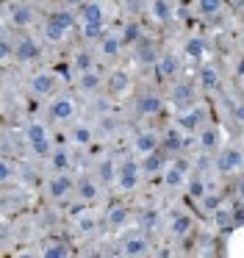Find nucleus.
Returning <instances> with one entry per match:
<instances>
[{
	"mask_svg": "<svg viewBox=\"0 0 244 258\" xmlns=\"http://www.w3.org/2000/svg\"><path fill=\"white\" fill-rule=\"evenodd\" d=\"M81 23H105V12L97 0H89L81 6Z\"/></svg>",
	"mask_w": 244,
	"mask_h": 258,
	"instance_id": "nucleus-26",
	"label": "nucleus"
},
{
	"mask_svg": "<svg viewBox=\"0 0 244 258\" xmlns=\"http://www.w3.org/2000/svg\"><path fill=\"white\" fill-rule=\"evenodd\" d=\"M31 23H33L31 6H20V3H17V6L11 9V25H14V28H28Z\"/></svg>",
	"mask_w": 244,
	"mask_h": 258,
	"instance_id": "nucleus-29",
	"label": "nucleus"
},
{
	"mask_svg": "<svg viewBox=\"0 0 244 258\" xmlns=\"http://www.w3.org/2000/svg\"><path fill=\"white\" fill-rule=\"evenodd\" d=\"M78 89H81L83 95H94V92H100L103 89V78H100V73H94V70L78 73Z\"/></svg>",
	"mask_w": 244,
	"mask_h": 258,
	"instance_id": "nucleus-18",
	"label": "nucleus"
},
{
	"mask_svg": "<svg viewBox=\"0 0 244 258\" xmlns=\"http://www.w3.org/2000/svg\"><path fill=\"white\" fill-rule=\"evenodd\" d=\"M192 228H194V219H192V214H186V211H177L175 217L169 219V233L175 236V239L189 236V233H192Z\"/></svg>",
	"mask_w": 244,
	"mask_h": 258,
	"instance_id": "nucleus-16",
	"label": "nucleus"
},
{
	"mask_svg": "<svg viewBox=\"0 0 244 258\" xmlns=\"http://www.w3.org/2000/svg\"><path fill=\"white\" fill-rule=\"evenodd\" d=\"M39 56H42V47H39L36 39H31V36H20V39L14 42V58L20 64H31V61H36Z\"/></svg>",
	"mask_w": 244,
	"mask_h": 258,
	"instance_id": "nucleus-9",
	"label": "nucleus"
},
{
	"mask_svg": "<svg viewBox=\"0 0 244 258\" xmlns=\"http://www.w3.org/2000/svg\"><path fill=\"white\" fill-rule=\"evenodd\" d=\"M83 28H81V34H83V39H100V36L105 34V25L103 23H81Z\"/></svg>",
	"mask_w": 244,
	"mask_h": 258,
	"instance_id": "nucleus-36",
	"label": "nucleus"
},
{
	"mask_svg": "<svg viewBox=\"0 0 244 258\" xmlns=\"http://www.w3.org/2000/svg\"><path fill=\"white\" fill-rule=\"evenodd\" d=\"M75 183L78 180L72 178L70 172H55L53 178L47 180V195L53 197V200H64V197H70L72 191H75Z\"/></svg>",
	"mask_w": 244,
	"mask_h": 258,
	"instance_id": "nucleus-8",
	"label": "nucleus"
},
{
	"mask_svg": "<svg viewBox=\"0 0 244 258\" xmlns=\"http://www.w3.org/2000/svg\"><path fill=\"white\" fill-rule=\"evenodd\" d=\"M161 147V136L155 134V131H142V134H136V139H133V150L139 153V156H147V153L158 150Z\"/></svg>",
	"mask_w": 244,
	"mask_h": 258,
	"instance_id": "nucleus-13",
	"label": "nucleus"
},
{
	"mask_svg": "<svg viewBox=\"0 0 244 258\" xmlns=\"http://www.w3.org/2000/svg\"><path fill=\"white\" fill-rule=\"evenodd\" d=\"M131 89V75L122 73V70H116V73L108 75V95H125V92Z\"/></svg>",
	"mask_w": 244,
	"mask_h": 258,
	"instance_id": "nucleus-24",
	"label": "nucleus"
},
{
	"mask_svg": "<svg viewBox=\"0 0 244 258\" xmlns=\"http://www.w3.org/2000/svg\"><path fill=\"white\" fill-rule=\"evenodd\" d=\"M241 47H244V34H241Z\"/></svg>",
	"mask_w": 244,
	"mask_h": 258,
	"instance_id": "nucleus-49",
	"label": "nucleus"
},
{
	"mask_svg": "<svg viewBox=\"0 0 244 258\" xmlns=\"http://www.w3.org/2000/svg\"><path fill=\"white\" fill-rule=\"evenodd\" d=\"M61 3H64V9H81L86 0H61Z\"/></svg>",
	"mask_w": 244,
	"mask_h": 258,
	"instance_id": "nucleus-46",
	"label": "nucleus"
},
{
	"mask_svg": "<svg viewBox=\"0 0 244 258\" xmlns=\"http://www.w3.org/2000/svg\"><path fill=\"white\" fill-rule=\"evenodd\" d=\"M203 122H205V108H200L197 103L192 108H186V111H180V117H177V125L186 131H200Z\"/></svg>",
	"mask_w": 244,
	"mask_h": 258,
	"instance_id": "nucleus-11",
	"label": "nucleus"
},
{
	"mask_svg": "<svg viewBox=\"0 0 244 258\" xmlns=\"http://www.w3.org/2000/svg\"><path fill=\"white\" fill-rule=\"evenodd\" d=\"M139 172H142V161H128L119 164V175H116V189L119 191H133L139 186Z\"/></svg>",
	"mask_w": 244,
	"mask_h": 258,
	"instance_id": "nucleus-6",
	"label": "nucleus"
},
{
	"mask_svg": "<svg viewBox=\"0 0 244 258\" xmlns=\"http://www.w3.org/2000/svg\"><path fill=\"white\" fill-rule=\"evenodd\" d=\"M238 197H241V200H244V183L238 186Z\"/></svg>",
	"mask_w": 244,
	"mask_h": 258,
	"instance_id": "nucleus-48",
	"label": "nucleus"
},
{
	"mask_svg": "<svg viewBox=\"0 0 244 258\" xmlns=\"http://www.w3.org/2000/svg\"><path fill=\"white\" fill-rule=\"evenodd\" d=\"M238 3H244V0H238Z\"/></svg>",
	"mask_w": 244,
	"mask_h": 258,
	"instance_id": "nucleus-51",
	"label": "nucleus"
},
{
	"mask_svg": "<svg viewBox=\"0 0 244 258\" xmlns=\"http://www.w3.org/2000/svg\"><path fill=\"white\" fill-rule=\"evenodd\" d=\"M78 230H81V233H92L94 230V217H81L78 219Z\"/></svg>",
	"mask_w": 244,
	"mask_h": 258,
	"instance_id": "nucleus-43",
	"label": "nucleus"
},
{
	"mask_svg": "<svg viewBox=\"0 0 244 258\" xmlns=\"http://www.w3.org/2000/svg\"><path fill=\"white\" fill-rule=\"evenodd\" d=\"M150 250V241L144 236H131V239L122 241V255H131V258H139V255H147Z\"/></svg>",
	"mask_w": 244,
	"mask_h": 258,
	"instance_id": "nucleus-19",
	"label": "nucleus"
},
{
	"mask_svg": "<svg viewBox=\"0 0 244 258\" xmlns=\"http://www.w3.org/2000/svg\"><path fill=\"white\" fill-rule=\"evenodd\" d=\"M25 142H28V147H31V153H33V156H39V158H47L50 150H53V139H50L47 125L36 122V119H33V122H28Z\"/></svg>",
	"mask_w": 244,
	"mask_h": 258,
	"instance_id": "nucleus-2",
	"label": "nucleus"
},
{
	"mask_svg": "<svg viewBox=\"0 0 244 258\" xmlns=\"http://www.w3.org/2000/svg\"><path fill=\"white\" fill-rule=\"evenodd\" d=\"M183 145H186V142H183V134H180V131H175V128H169L164 136H161V150H164L166 156H175V153H180Z\"/></svg>",
	"mask_w": 244,
	"mask_h": 258,
	"instance_id": "nucleus-21",
	"label": "nucleus"
},
{
	"mask_svg": "<svg viewBox=\"0 0 244 258\" xmlns=\"http://www.w3.org/2000/svg\"><path fill=\"white\" fill-rule=\"evenodd\" d=\"M128 219H131V211H128L125 206H108V211H105V222H108V228H125Z\"/></svg>",
	"mask_w": 244,
	"mask_h": 258,
	"instance_id": "nucleus-25",
	"label": "nucleus"
},
{
	"mask_svg": "<svg viewBox=\"0 0 244 258\" xmlns=\"http://www.w3.org/2000/svg\"><path fill=\"white\" fill-rule=\"evenodd\" d=\"M169 100L177 111H186V108H192L194 103H197V89H194V84H189V81H177L169 92Z\"/></svg>",
	"mask_w": 244,
	"mask_h": 258,
	"instance_id": "nucleus-3",
	"label": "nucleus"
},
{
	"mask_svg": "<svg viewBox=\"0 0 244 258\" xmlns=\"http://www.w3.org/2000/svg\"><path fill=\"white\" fill-rule=\"evenodd\" d=\"M42 255H44V258H67V255H70V247L61 244V241H55V244H47V247H44Z\"/></svg>",
	"mask_w": 244,
	"mask_h": 258,
	"instance_id": "nucleus-37",
	"label": "nucleus"
},
{
	"mask_svg": "<svg viewBox=\"0 0 244 258\" xmlns=\"http://www.w3.org/2000/svg\"><path fill=\"white\" fill-rule=\"evenodd\" d=\"M161 97L155 95V92H142L139 95V100H136V111L142 114V117H155V114L161 111Z\"/></svg>",
	"mask_w": 244,
	"mask_h": 258,
	"instance_id": "nucleus-14",
	"label": "nucleus"
},
{
	"mask_svg": "<svg viewBox=\"0 0 244 258\" xmlns=\"http://www.w3.org/2000/svg\"><path fill=\"white\" fill-rule=\"evenodd\" d=\"M142 225L150 230V228L155 225V214H153V211H144V214H142Z\"/></svg>",
	"mask_w": 244,
	"mask_h": 258,
	"instance_id": "nucleus-45",
	"label": "nucleus"
},
{
	"mask_svg": "<svg viewBox=\"0 0 244 258\" xmlns=\"http://www.w3.org/2000/svg\"><path fill=\"white\" fill-rule=\"evenodd\" d=\"M214 222H216V228H219V230H230L233 228V211L227 206H219L214 211Z\"/></svg>",
	"mask_w": 244,
	"mask_h": 258,
	"instance_id": "nucleus-33",
	"label": "nucleus"
},
{
	"mask_svg": "<svg viewBox=\"0 0 244 258\" xmlns=\"http://www.w3.org/2000/svg\"><path fill=\"white\" fill-rule=\"evenodd\" d=\"M236 119H238V122H244V106H236Z\"/></svg>",
	"mask_w": 244,
	"mask_h": 258,
	"instance_id": "nucleus-47",
	"label": "nucleus"
},
{
	"mask_svg": "<svg viewBox=\"0 0 244 258\" xmlns=\"http://www.w3.org/2000/svg\"><path fill=\"white\" fill-rule=\"evenodd\" d=\"M241 139H244V136H241Z\"/></svg>",
	"mask_w": 244,
	"mask_h": 258,
	"instance_id": "nucleus-52",
	"label": "nucleus"
},
{
	"mask_svg": "<svg viewBox=\"0 0 244 258\" xmlns=\"http://www.w3.org/2000/svg\"><path fill=\"white\" fill-rule=\"evenodd\" d=\"M186 191H189V197H194V200H203V197L208 195V186H205L203 178H192V180H186Z\"/></svg>",
	"mask_w": 244,
	"mask_h": 258,
	"instance_id": "nucleus-35",
	"label": "nucleus"
},
{
	"mask_svg": "<svg viewBox=\"0 0 244 258\" xmlns=\"http://www.w3.org/2000/svg\"><path fill=\"white\" fill-rule=\"evenodd\" d=\"M200 203H203V208H205V211H211V214H214L216 208L222 206V200H219V197H216V195H205V197H203V200H200Z\"/></svg>",
	"mask_w": 244,
	"mask_h": 258,
	"instance_id": "nucleus-42",
	"label": "nucleus"
},
{
	"mask_svg": "<svg viewBox=\"0 0 244 258\" xmlns=\"http://www.w3.org/2000/svg\"><path fill=\"white\" fill-rule=\"evenodd\" d=\"M197 142H200V147H203V150H216V147H219V142H222V131H216V128H200L197 131Z\"/></svg>",
	"mask_w": 244,
	"mask_h": 258,
	"instance_id": "nucleus-27",
	"label": "nucleus"
},
{
	"mask_svg": "<svg viewBox=\"0 0 244 258\" xmlns=\"http://www.w3.org/2000/svg\"><path fill=\"white\" fill-rule=\"evenodd\" d=\"M122 45H125L122 34H114V31H105V34L97 39V50H100L103 58H116L119 50H122Z\"/></svg>",
	"mask_w": 244,
	"mask_h": 258,
	"instance_id": "nucleus-10",
	"label": "nucleus"
},
{
	"mask_svg": "<svg viewBox=\"0 0 244 258\" xmlns=\"http://www.w3.org/2000/svg\"><path fill=\"white\" fill-rule=\"evenodd\" d=\"M75 195L81 197L83 203H94L100 197V186H97V178H78V183H75Z\"/></svg>",
	"mask_w": 244,
	"mask_h": 258,
	"instance_id": "nucleus-17",
	"label": "nucleus"
},
{
	"mask_svg": "<svg viewBox=\"0 0 244 258\" xmlns=\"http://www.w3.org/2000/svg\"><path fill=\"white\" fill-rule=\"evenodd\" d=\"M164 186H166V189H183V186H186V167H183L180 161H177V164H166Z\"/></svg>",
	"mask_w": 244,
	"mask_h": 258,
	"instance_id": "nucleus-15",
	"label": "nucleus"
},
{
	"mask_svg": "<svg viewBox=\"0 0 244 258\" xmlns=\"http://www.w3.org/2000/svg\"><path fill=\"white\" fill-rule=\"evenodd\" d=\"M155 70H158L161 78H175L177 70H180V61H177L175 53H161V58L155 61Z\"/></svg>",
	"mask_w": 244,
	"mask_h": 258,
	"instance_id": "nucleus-23",
	"label": "nucleus"
},
{
	"mask_svg": "<svg viewBox=\"0 0 244 258\" xmlns=\"http://www.w3.org/2000/svg\"><path fill=\"white\" fill-rule=\"evenodd\" d=\"M122 39L131 42V45H136V42H142V28H139L136 23L125 25V31H122Z\"/></svg>",
	"mask_w": 244,
	"mask_h": 258,
	"instance_id": "nucleus-39",
	"label": "nucleus"
},
{
	"mask_svg": "<svg viewBox=\"0 0 244 258\" xmlns=\"http://www.w3.org/2000/svg\"><path fill=\"white\" fill-rule=\"evenodd\" d=\"M75 114H78V106H75V100H72L70 95L55 97V100L50 103V108H47V117L53 119V122H72Z\"/></svg>",
	"mask_w": 244,
	"mask_h": 258,
	"instance_id": "nucleus-4",
	"label": "nucleus"
},
{
	"mask_svg": "<svg viewBox=\"0 0 244 258\" xmlns=\"http://www.w3.org/2000/svg\"><path fill=\"white\" fill-rule=\"evenodd\" d=\"M205 53H208V42H205L203 36H189L186 45H183V56L192 58V61H200Z\"/></svg>",
	"mask_w": 244,
	"mask_h": 258,
	"instance_id": "nucleus-22",
	"label": "nucleus"
},
{
	"mask_svg": "<svg viewBox=\"0 0 244 258\" xmlns=\"http://www.w3.org/2000/svg\"><path fill=\"white\" fill-rule=\"evenodd\" d=\"M11 178H14V167H11V161L9 158H3L0 161V183H11Z\"/></svg>",
	"mask_w": 244,
	"mask_h": 258,
	"instance_id": "nucleus-40",
	"label": "nucleus"
},
{
	"mask_svg": "<svg viewBox=\"0 0 244 258\" xmlns=\"http://www.w3.org/2000/svg\"><path fill=\"white\" fill-rule=\"evenodd\" d=\"M200 86H203L205 92L222 89V75L216 73L214 67H203V70H200Z\"/></svg>",
	"mask_w": 244,
	"mask_h": 258,
	"instance_id": "nucleus-28",
	"label": "nucleus"
},
{
	"mask_svg": "<svg viewBox=\"0 0 244 258\" xmlns=\"http://www.w3.org/2000/svg\"><path fill=\"white\" fill-rule=\"evenodd\" d=\"M116 175H119V167H116L114 161H100V167H97V178L103 180V183H111V180H116Z\"/></svg>",
	"mask_w": 244,
	"mask_h": 258,
	"instance_id": "nucleus-32",
	"label": "nucleus"
},
{
	"mask_svg": "<svg viewBox=\"0 0 244 258\" xmlns=\"http://www.w3.org/2000/svg\"><path fill=\"white\" fill-rule=\"evenodd\" d=\"M55 86H58V78H55L50 70H39V73H33L31 81H28V89L36 97H50L55 92Z\"/></svg>",
	"mask_w": 244,
	"mask_h": 258,
	"instance_id": "nucleus-5",
	"label": "nucleus"
},
{
	"mask_svg": "<svg viewBox=\"0 0 244 258\" xmlns=\"http://www.w3.org/2000/svg\"><path fill=\"white\" fill-rule=\"evenodd\" d=\"M241 164H244V153L238 150V147H222L216 161H214V167H216V172L230 175V172H236V169H241Z\"/></svg>",
	"mask_w": 244,
	"mask_h": 258,
	"instance_id": "nucleus-7",
	"label": "nucleus"
},
{
	"mask_svg": "<svg viewBox=\"0 0 244 258\" xmlns=\"http://www.w3.org/2000/svg\"><path fill=\"white\" fill-rule=\"evenodd\" d=\"M75 70L78 73H86V70H92V56H89L86 50H81L75 56Z\"/></svg>",
	"mask_w": 244,
	"mask_h": 258,
	"instance_id": "nucleus-41",
	"label": "nucleus"
},
{
	"mask_svg": "<svg viewBox=\"0 0 244 258\" xmlns=\"http://www.w3.org/2000/svg\"><path fill=\"white\" fill-rule=\"evenodd\" d=\"M0 56H3V58L14 56V45H11L9 36H3V39H0Z\"/></svg>",
	"mask_w": 244,
	"mask_h": 258,
	"instance_id": "nucleus-44",
	"label": "nucleus"
},
{
	"mask_svg": "<svg viewBox=\"0 0 244 258\" xmlns=\"http://www.w3.org/2000/svg\"><path fill=\"white\" fill-rule=\"evenodd\" d=\"M72 25H75V17H72L67 9L64 12H53L42 25V36L50 42V45H58V42L67 39V34H70Z\"/></svg>",
	"mask_w": 244,
	"mask_h": 258,
	"instance_id": "nucleus-1",
	"label": "nucleus"
},
{
	"mask_svg": "<svg viewBox=\"0 0 244 258\" xmlns=\"http://www.w3.org/2000/svg\"><path fill=\"white\" fill-rule=\"evenodd\" d=\"M136 58H139V64H144V67H153V64L161 58V53L155 50V45L150 39H142V42H136Z\"/></svg>",
	"mask_w": 244,
	"mask_h": 258,
	"instance_id": "nucleus-20",
	"label": "nucleus"
},
{
	"mask_svg": "<svg viewBox=\"0 0 244 258\" xmlns=\"http://www.w3.org/2000/svg\"><path fill=\"white\" fill-rule=\"evenodd\" d=\"M241 172H244V164H241Z\"/></svg>",
	"mask_w": 244,
	"mask_h": 258,
	"instance_id": "nucleus-50",
	"label": "nucleus"
},
{
	"mask_svg": "<svg viewBox=\"0 0 244 258\" xmlns=\"http://www.w3.org/2000/svg\"><path fill=\"white\" fill-rule=\"evenodd\" d=\"M225 6V0H197V14L200 17H216Z\"/></svg>",
	"mask_w": 244,
	"mask_h": 258,
	"instance_id": "nucleus-31",
	"label": "nucleus"
},
{
	"mask_svg": "<svg viewBox=\"0 0 244 258\" xmlns=\"http://www.w3.org/2000/svg\"><path fill=\"white\" fill-rule=\"evenodd\" d=\"M166 153L161 150H153V153H147V156H142V172L144 175H158V172H164L166 169Z\"/></svg>",
	"mask_w": 244,
	"mask_h": 258,
	"instance_id": "nucleus-12",
	"label": "nucleus"
},
{
	"mask_svg": "<svg viewBox=\"0 0 244 258\" xmlns=\"http://www.w3.org/2000/svg\"><path fill=\"white\" fill-rule=\"evenodd\" d=\"M50 164H53L55 172H67V167H70V153H67V150H55Z\"/></svg>",
	"mask_w": 244,
	"mask_h": 258,
	"instance_id": "nucleus-38",
	"label": "nucleus"
},
{
	"mask_svg": "<svg viewBox=\"0 0 244 258\" xmlns=\"http://www.w3.org/2000/svg\"><path fill=\"white\" fill-rule=\"evenodd\" d=\"M70 139L75 142L78 147H89V145H92V139H94V131L89 128V125H78V128H72Z\"/></svg>",
	"mask_w": 244,
	"mask_h": 258,
	"instance_id": "nucleus-30",
	"label": "nucleus"
},
{
	"mask_svg": "<svg viewBox=\"0 0 244 258\" xmlns=\"http://www.w3.org/2000/svg\"><path fill=\"white\" fill-rule=\"evenodd\" d=\"M150 14H153L155 23H166V20L172 17V9L166 0H153V9H150Z\"/></svg>",
	"mask_w": 244,
	"mask_h": 258,
	"instance_id": "nucleus-34",
	"label": "nucleus"
}]
</instances>
